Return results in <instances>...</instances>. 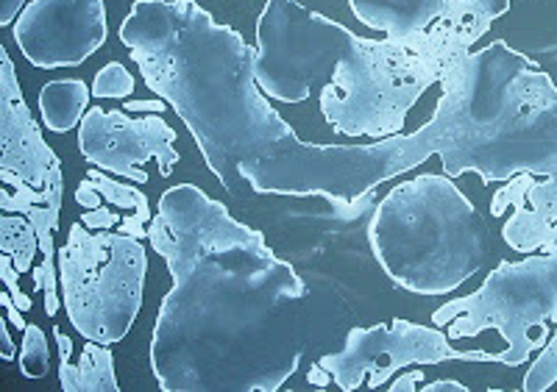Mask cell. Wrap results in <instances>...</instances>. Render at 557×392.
Instances as JSON below:
<instances>
[{"label": "cell", "instance_id": "cell-1", "mask_svg": "<svg viewBox=\"0 0 557 392\" xmlns=\"http://www.w3.org/2000/svg\"><path fill=\"white\" fill-rule=\"evenodd\" d=\"M148 242L173 287L159 306L151 370L165 392H276L301 362L305 279L257 228L196 184L162 192Z\"/></svg>", "mask_w": 557, "mask_h": 392}, {"label": "cell", "instance_id": "cell-2", "mask_svg": "<svg viewBox=\"0 0 557 392\" xmlns=\"http://www.w3.org/2000/svg\"><path fill=\"white\" fill-rule=\"evenodd\" d=\"M471 26H435L412 39H368L298 0H268L257 20L253 76L268 98L305 103L323 84L321 114L341 137L385 140L401 134L418 98L441 81L446 64L471 51Z\"/></svg>", "mask_w": 557, "mask_h": 392}, {"label": "cell", "instance_id": "cell-3", "mask_svg": "<svg viewBox=\"0 0 557 392\" xmlns=\"http://www.w3.org/2000/svg\"><path fill=\"white\" fill-rule=\"evenodd\" d=\"M441 87L426 126L357 146L362 190L374 192L435 153L449 178L476 173L491 184L557 173V87L530 56L502 39L460 51L441 73Z\"/></svg>", "mask_w": 557, "mask_h": 392}, {"label": "cell", "instance_id": "cell-4", "mask_svg": "<svg viewBox=\"0 0 557 392\" xmlns=\"http://www.w3.org/2000/svg\"><path fill=\"white\" fill-rule=\"evenodd\" d=\"M121 39L146 87L190 128L228 195L240 198L248 187L240 162L271 153L296 134L257 84V48L196 0H134Z\"/></svg>", "mask_w": 557, "mask_h": 392}, {"label": "cell", "instance_id": "cell-5", "mask_svg": "<svg viewBox=\"0 0 557 392\" xmlns=\"http://www.w3.org/2000/svg\"><path fill=\"white\" fill-rule=\"evenodd\" d=\"M368 242L393 284L416 295H446L485 265L491 231L455 178L426 173L382 198Z\"/></svg>", "mask_w": 557, "mask_h": 392}, {"label": "cell", "instance_id": "cell-6", "mask_svg": "<svg viewBox=\"0 0 557 392\" xmlns=\"http://www.w3.org/2000/svg\"><path fill=\"white\" fill-rule=\"evenodd\" d=\"M0 59H3V67H0V140H3L0 210L23 215L37 228L42 262L32 270L34 290L42 292L45 312L53 317L62 304V298L57 295L59 251L53 245L59 212H62V162L53 148L45 142L42 131L28 112L7 48L0 51Z\"/></svg>", "mask_w": 557, "mask_h": 392}, {"label": "cell", "instance_id": "cell-7", "mask_svg": "<svg viewBox=\"0 0 557 392\" xmlns=\"http://www.w3.org/2000/svg\"><path fill=\"white\" fill-rule=\"evenodd\" d=\"M62 304L84 340L114 345L143 309L148 256L137 237L73 223L57 253Z\"/></svg>", "mask_w": 557, "mask_h": 392}, {"label": "cell", "instance_id": "cell-8", "mask_svg": "<svg viewBox=\"0 0 557 392\" xmlns=\"http://www.w3.org/2000/svg\"><path fill=\"white\" fill-rule=\"evenodd\" d=\"M557 309V251L530 253L521 262H499L480 290L432 312V326H446L449 340H466L494 329L507 349L494 362L519 367L549 340L552 312Z\"/></svg>", "mask_w": 557, "mask_h": 392}, {"label": "cell", "instance_id": "cell-9", "mask_svg": "<svg viewBox=\"0 0 557 392\" xmlns=\"http://www.w3.org/2000/svg\"><path fill=\"white\" fill-rule=\"evenodd\" d=\"M444 362H494L491 351H460L451 345L441 326H418L396 317L391 326L351 329L341 354L321 356L318 365L330 370L343 392L362 384L371 390L385 387L407 365H444Z\"/></svg>", "mask_w": 557, "mask_h": 392}, {"label": "cell", "instance_id": "cell-10", "mask_svg": "<svg viewBox=\"0 0 557 392\" xmlns=\"http://www.w3.org/2000/svg\"><path fill=\"white\" fill-rule=\"evenodd\" d=\"M176 131L159 114L132 117L126 109L89 106L78 126V148L82 156L98 170L128 178L134 184H146V162L157 159L162 176H171L178 165V153L173 148Z\"/></svg>", "mask_w": 557, "mask_h": 392}, {"label": "cell", "instance_id": "cell-11", "mask_svg": "<svg viewBox=\"0 0 557 392\" xmlns=\"http://www.w3.org/2000/svg\"><path fill=\"white\" fill-rule=\"evenodd\" d=\"M107 34L103 0H32L14 20V42L39 71L78 67Z\"/></svg>", "mask_w": 557, "mask_h": 392}, {"label": "cell", "instance_id": "cell-12", "mask_svg": "<svg viewBox=\"0 0 557 392\" xmlns=\"http://www.w3.org/2000/svg\"><path fill=\"white\" fill-rule=\"evenodd\" d=\"M513 0H348L368 28L396 39H412L435 26H471L485 37Z\"/></svg>", "mask_w": 557, "mask_h": 392}, {"label": "cell", "instance_id": "cell-13", "mask_svg": "<svg viewBox=\"0 0 557 392\" xmlns=\"http://www.w3.org/2000/svg\"><path fill=\"white\" fill-rule=\"evenodd\" d=\"M507 210H513V215L502 226V237L513 251H557V173H519L505 181V187L491 198V215L505 217Z\"/></svg>", "mask_w": 557, "mask_h": 392}, {"label": "cell", "instance_id": "cell-14", "mask_svg": "<svg viewBox=\"0 0 557 392\" xmlns=\"http://www.w3.org/2000/svg\"><path fill=\"white\" fill-rule=\"evenodd\" d=\"M76 201L84 210L82 223L92 231H121L123 220L112 210L134 217L143 226L153 220L151 201L134 187V181H114L112 173L107 176V170H89L87 178L78 184Z\"/></svg>", "mask_w": 557, "mask_h": 392}, {"label": "cell", "instance_id": "cell-15", "mask_svg": "<svg viewBox=\"0 0 557 392\" xmlns=\"http://www.w3.org/2000/svg\"><path fill=\"white\" fill-rule=\"evenodd\" d=\"M89 96H92V87H87L82 78L45 84L39 92V117H42L45 128L53 134H67L82 126L89 109Z\"/></svg>", "mask_w": 557, "mask_h": 392}, {"label": "cell", "instance_id": "cell-16", "mask_svg": "<svg viewBox=\"0 0 557 392\" xmlns=\"http://www.w3.org/2000/svg\"><path fill=\"white\" fill-rule=\"evenodd\" d=\"M59 381L64 392H117L114 356L109 345L87 340L78 362L59 359Z\"/></svg>", "mask_w": 557, "mask_h": 392}, {"label": "cell", "instance_id": "cell-17", "mask_svg": "<svg viewBox=\"0 0 557 392\" xmlns=\"http://www.w3.org/2000/svg\"><path fill=\"white\" fill-rule=\"evenodd\" d=\"M39 251V235L32 220L3 212L0 217V253H9L20 273L34 270V253Z\"/></svg>", "mask_w": 557, "mask_h": 392}, {"label": "cell", "instance_id": "cell-18", "mask_svg": "<svg viewBox=\"0 0 557 392\" xmlns=\"http://www.w3.org/2000/svg\"><path fill=\"white\" fill-rule=\"evenodd\" d=\"M20 374L26 379H42L48 374V337L39 326L28 323L23 331V345H20Z\"/></svg>", "mask_w": 557, "mask_h": 392}, {"label": "cell", "instance_id": "cell-19", "mask_svg": "<svg viewBox=\"0 0 557 392\" xmlns=\"http://www.w3.org/2000/svg\"><path fill=\"white\" fill-rule=\"evenodd\" d=\"M552 323H555V331H552V337L541 349V356H535V362H532V367L524 376L527 392H544L555 387L557 381V309L552 312Z\"/></svg>", "mask_w": 557, "mask_h": 392}, {"label": "cell", "instance_id": "cell-20", "mask_svg": "<svg viewBox=\"0 0 557 392\" xmlns=\"http://www.w3.org/2000/svg\"><path fill=\"white\" fill-rule=\"evenodd\" d=\"M134 92V76L121 62H109L98 71L92 81V96L96 98H128Z\"/></svg>", "mask_w": 557, "mask_h": 392}, {"label": "cell", "instance_id": "cell-21", "mask_svg": "<svg viewBox=\"0 0 557 392\" xmlns=\"http://www.w3.org/2000/svg\"><path fill=\"white\" fill-rule=\"evenodd\" d=\"M20 276H23V273H20L17 267H14L12 256H9V253H0V281L7 284L9 292H12L14 304H17L20 309L32 312V298H28L23 290H20Z\"/></svg>", "mask_w": 557, "mask_h": 392}, {"label": "cell", "instance_id": "cell-22", "mask_svg": "<svg viewBox=\"0 0 557 392\" xmlns=\"http://www.w3.org/2000/svg\"><path fill=\"white\" fill-rule=\"evenodd\" d=\"M0 304H3V309H7V317H9V323H12L14 329L17 331H26V326L28 323L23 320V309H20L17 304H14V298H12V292H0Z\"/></svg>", "mask_w": 557, "mask_h": 392}, {"label": "cell", "instance_id": "cell-23", "mask_svg": "<svg viewBox=\"0 0 557 392\" xmlns=\"http://www.w3.org/2000/svg\"><path fill=\"white\" fill-rule=\"evenodd\" d=\"M421 379H424V374H418V370H412V374H405V376H401V379L391 381V390L393 392H412V390H418Z\"/></svg>", "mask_w": 557, "mask_h": 392}, {"label": "cell", "instance_id": "cell-24", "mask_svg": "<svg viewBox=\"0 0 557 392\" xmlns=\"http://www.w3.org/2000/svg\"><path fill=\"white\" fill-rule=\"evenodd\" d=\"M9 326H12V323H9V317H0V342H3V356H0V359H14V340H12V334H9Z\"/></svg>", "mask_w": 557, "mask_h": 392}, {"label": "cell", "instance_id": "cell-25", "mask_svg": "<svg viewBox=\"0 0 557 392\" xmlns=\"http://www.w3.org/2000/svg\"><path fill=\"white\" fill-rule=\"evenodd\" d=\"M165 103L168 101H128L126 112H148V114H159L165 112Z\"/></svg>", "mask_w": 557, "mask_h": 392}, {"label": "cell", "instance_id": "cell-26", "mask_svg": "<svg viewBox=\"0 0 557 392\" xmlns=\"http://www.w3.org/2000/svg\"><path fill=\"white\" fill-rule=\"evenodd\" d=\"M307 379H310V384H315V387H330L332 384V376H330V370H323L321 365H312L310 367V374H307Z\"/></svg>", "mask_w": 557, "mask_h": 392}, {"label": "cell", "instance_id": "cell-27", "mask_svg": "<svg viewBox=\"0 0 557 392\" xmlns=\"http://www.w3.org/2000/svg\"><path fill=\"white\" fill-rule=\"evenodd\" d=\"M424 392H466V387L460 381H432V384H424Z\"/></svg>", "mask_w": 557, "mask_h": 392}]
</instances>
